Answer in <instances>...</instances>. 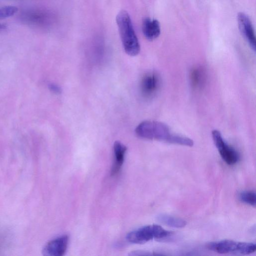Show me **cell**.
<instances>
[{"mask_svg": "<svg viewBox=\"0 0 256 256\" xmlns=\"http://www.w3.org/2000/svg\"><path fill=\"white\" fill-rule=\"evenodd\" d=\"M256 193L253 191L247 190L240 192L238 196L240 200L247 204L256 206Z\"/></svg>", "mask_w": 256, "mask_h": 256, "instance_id": "12", "label": "cell"}, {"mask_svg": "<svg viewBox=\"0 0 256 256\" xmlns=\"http://www.w3.org/2000/svg\"><path fill=\"white\" fill-rule=\"evenodd\" d=\"M136 134L140 138L157 140L180 145L190 146V138L172 134L166 124L156 121L146 120L140 123L135 130Z\"/></svg>", "mask_w": 256, "mask_h": 256, "instance_id": "1", "label": "cell"}, {"mask_svg": "<svg viewBox=\"0 0 256 256\" xmlns=\"http://www.w3.org/2000/svg\"><path fill=\"white\" fill-rule=\"evenodd\" d=\"M171 232L166 230L159 225H148L130 232L126 236L132 244H143L153 239L161 240L172 235Z\"/></svg>", "mask_w": 256, "mask_h": 256, "instance_id": "3", "label": "cell"}, {"mask_svg": "<svg viewBox=\"0 0 256 256\" xmlns=\"http://www.w3.org/2000/svg\"><path fill=\"white\" fill-rule=\"evenodd\" d=\"M18 10V8L14 6H6L0 8V20L14 15Z\"/></svg>", "mask_w": 256, "mask_h": 256, "instance_id": "13", "label": "cell"}, {"mask_svg": "<svg viewBox=\"0 0 256 256\" xmlns=\"http://www.w3.org/2000/svg\"><path fill=\"white\" fill-rule=\"evenodd\" d=\"M6 28V26L5 25L0 24V32L4 30Z\"/></svg>", "mask_w": 256, "mask_h": 256, "instance_id": "16", "label": "cell"}, {"mask_svg": "<svg viewBox=\"0 0 256 256\" xmlns=\"http://www.w3.org/2000/svg\"><path fill=\"white\" fill-rule=\"evenodd\" d=\"M126 147L120 141H116L114 144V162L112 169V174H116L121 168L124 160Z\"/></svg>", "mask_w": 256, "mask_h": 256, "instance_id": "10", "label": "cell"}, {"mask_svg": "<svg viewBox=\"0 0 256 256\" xmlns=\"http://www.w3.org/2000/svg\"><path fill=\"white\" fill-rule=\"evenodd\" d=\"M142 31L147 40H153L158 38L160 34V22L156 20L146 18L142 20Z\"/></svg>", "mask_w": 256, "mask_h": 256, "instance_id": "9", "label": "cell"}, {"mask_svg": "<svg viewBox=\"0 0 256 256\" xmlns=\"http://www.w3.org/2000/svg\"><path fill=\"white\" fill-rule=\"evenodd\" d=\"M208 247L210 250L220 254L236 253L242 255L252 254L256 248L254 243L230 240L211 242L208 244Z\"/></svg>", "mask_w": 256, "mask_h": 256, "instance_id": "4", "label": "cell"}, {"mask_svg": "<svg viewBox=\"0 0 256 256\" xmlns=\"http://www.w3.org/2000/svg\"><path fill=\"white\" fill-rule=\"evenodd\" d=\"M160 81L157 74L154 73L146 74L142 78L140 84L142 94L146 98H151L158 92Z\"/></svg>", "mask_w": 256, "mask_h": 256, "instance_id": "8", "label": "cell"}, {"mask_svg": "<svg viewBox=\"0 0 256 256\" xmlns=\"http://www.w3.org/2000/svg\"><path fill=\"white\" fill-rule=\"evenodd\" d=\"M116 22L125 52L130 56L138 55L140 45L128 12L120 11L116 16Z\"/></svg>", "mask_w": 256, "mask_h": 256, "instance_id": "2", "label": "cell"}, {"mask_svg": "<svg viewBox=\"0 0 256 256\" xmlns=\"http://www.w3.org/2000/svg\"><path fill=\"white\" fill-rule=\"evenodd\" d=\"M68 242L67 235L62 236L49 242L44 248L42 254L46 256H61L64 254Z\"/></svg>", "mask_w": 256, "mask_h": 256, "instance_id": "7", "label": "cell"}, {"mask_svg": "<svg viewBox=\"0 0 256 256\" xmlns=\"http://www.w3.org/2000/svg\"><path fill=\"white\" fill-rule=\"evenodd\" d=\"M157 220L160 223L171 228H182L186 224L184 220L166 214L158 215Z\"/></svg>", "mask_w": 256, "mask_h": 256, "instance_id": "11", "label": "cell"}, {"mask_svg": "<svg viewBox=\"0 0 256 256\" xmlns=\"http://www.w3.org/2000/svg\"><path fill=\"white\" fill-rule=\"evenodd\" d=\"M238 22L240 33L248 42L251 48L255 51L256 39L250 18L246 14L239 12L238 15Z\"/></svg>", "mask_w": 256, "mask_h": 256, "instance_id": "6", "label": "cell"}, {"mask_svg": "<svg viewBox=\"0 0 256 256\" xmlns=\"http://www.w3.org/2000/svg\"><path fill=\"white\" fill-rule=\"evenodd\" d=\"M49 87L51 90L56 93H60L61 91L60 88L54 84H50Z\"/></svg>", "mask_w": 256, "mask_h": 256, "instance_id": "15", "label": "cell"}, {"mask_svg": "<svg viewBox=\"0 0 256 256\" xmlns=\"http://www.w3.org/2000/svg\"><path fill=\"white\" fill-rule=\"evenodd\" d=\"M200 74L201 72L198 70L195 69L190 74V78L192 84L195 86H196L200 83V82H201L202 78Z\"/></svg>", "mask_w": 256, "mask_h": 256, "instance_id": "14", "label": "cell"}, {"mask_svg": "<svg viewBox=\"0 0 256 256\" xmlns=\"http://www.w3.org/2000/svg\"><path fill=\"white\" fill-rule=\"evenodd\" d=\"M212 136L214 144L224 161L228 165L236 164L239 160L238 154L236 150L227 144L218 130H213Z\"/></svg>", "mask_w": 256, "mask_h": 256, "instance_id": "5", "label": "cell"}]
</instances>
